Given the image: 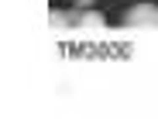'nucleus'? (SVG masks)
Returning <instances> with one entry per match:
<instances>
[{"mask_svg": "<svg viewBox=\"0 0 158 134\" xmlns=\"http://www.w3.org/2000/svg\"><path fill=\"white\" fill-rule=\"evenodd\" d=\"M124 24L127 28H158V7L155 4H134L127 14H124Z\"/></svg>", "mask_w": 158, "mask_h": 134, "instance_id": "nucleus-1", "label": "nucleus"}, {"mask_svg": "<svg viewBox=\"0 0 158 134\" xmlns=\"http://www.w3.org/2000/svg\"><path fill=\"white\" fill-rule=\"evenodd\" d=\"M103 24H107V17H103L100 10H72V28H89V31L96 28L100 31Z\"/></svg>", "mask_w": 158, "mask_h": 134, "instance_id": "nucleus-2", "label": "nucleus"}, {"mask_svg": "<svg viewBox=\"0 0 158 134\" xmlns=\"http://www.w3.org/2000/svg\"><path fill=\"white\" fill-rule=\"evenodd\" d=\"M52 28H72V14H65V10H52Z\"/></svg>", "mask_w": 158, "mask_h": 134, "instance_id": "nucleus-3", "label": "nucleus"}, {"mask_svg": "<svg viewBox=\"0 0 158 134\" xmlns=\"http://www.w3.org/2000/svg\"><path fill=\"white\" fill-rule=\"evenodd\" d=\"M76 4H79V7H89V4H96V0H76Z\"/></svg>", "mask_w": 158, "mask_h": 134, "instance_id": "nucleus-4", "label": "nucleus"}]
</instances>
